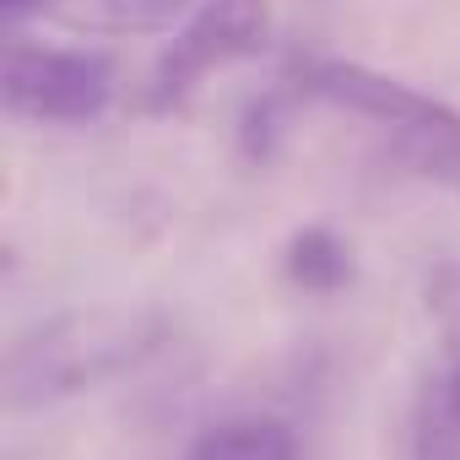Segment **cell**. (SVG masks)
<instances>
[{"label": "cell", "instance_id": "1", "mask_svg": "<svg viewBox=\"0 0 460 460\" xmlns=\"http://www.w3.org/2000/svg\"><path fill=\"white\" fill-rule=\"evenodd\" d=\"M163 341H168V314L146 304L55 314L12 341L6 363H0V401H6V411H39V406L71 401L82 390H98L130 374Z\"/></svg>", "mask_w": 460, "mask_h": 460}, {"label": "cell", "instance_id": "2", "mask_svg": "<svg viewBox=\"0 0 460 460\" xmlns=\"http://www.w3.org/2000/svg\"><path fill=\"white\" fill-rule=\"evenodd\" d=\"M0 103L12 119L87 125L114 103V60L98 49H44L12 39L0 60Z\"/></svg>", "mask_w": 460, "mask_h": 460}, {"label": "cell", "instance_id": "3", "mask_svg": "<svg viewBox=\"0 0 460 460\" xmlns=\"http://www.w3.org/2000/svg\"><path fill=\"white\" fill-rule=\"evenodd\" d=\"M271 39V0H200L152 71V109H179L211 71L255 60Z\"/></svg>", "mask_w": 460, "mask_h": 460}, {"label": "cell", "instance_id": "4", "mask_svg": "<svg viewBox=\"0 0 460 460\" xmlns=\"http://www.w3.org/2000/svg\"><path fill=\"white\" fill-rule=\"evenodd\" d=\"M293 82L304 98H320L331 109H347L358 119H374L385 130H401V125H422L433 114H444L449 103L395 82V76H379L368 66H352V60H298L293 66Z\"/></svg>", "mask_w": 460, "mask_h": 460}, {"label": "cell", "instance_id": "5", "mask_svg": "<svg viewBox=\"0 0 460 460\" xmlns=\"http://www.w3.org/2000/svg\"><path fill=\"white\" fill-rule=\"evenodd\" d=\"M385 136H390V163L401 173L460 195V109H444L422 125H401Z\"/></svg>", "mask_w": 460, "mask_h": 460}, {"label": "cell", "instance_id": "6", "mask_svg": "<svg viewBox=\"0 0 460 460\" xmlns=\"http://www.w3.org/2000/svg\"><path fill=\"white\" fill-rule=\"evenodd\" d=\"M282 271L298 293H314V298H331L352 282V250L336 227L325 222H309L288 239V255H282Z\"/></svg>", "mask_w": 460, "mask_h": 460}, {"label": "cell", "instance_id": "7", "mask_svg": "<svg viewBox=\"0 0 460 460\" xmlns=\"http://www.w3.org/2000/svg\"><path fill=\"white\" fill-rule=\"evenodd\" d=\"M411 460H460V390L433 368L411 406Z\"/></svg>", "mask_w": 460, "mask_h": 460}, {"label": "cell", "instance_id": "8", "mask_svg": "<svg viewBox=\"0 0 460 460\" xmlns=\"http://www.w3.org/2000/svg\"><path fill=\"white\" fill-rule=\"evenodd\" d=\"M190 460H298V438L277 417H244V422H222L211 428Z\"/></svg>", "mask_w": 460, "mask_h": 460}, {"label": "cell", "instance_id": "9", "mask_svg": "<svg viewBox=\"0 0 460 460\" xmlns=\"http://www.w3.org/2000/svg\"><path fill=\"white\" fill-rule=\"evenodd\" d=\"M422 298H428V314L438 325V341H444V379L460 390V261H444L428 271L422 282Z\"/></svg>", "mask_w": 460, "mask_h": 460}, {"label": "cell", "instance_id": "10", "mask_svg": "<svg viewBox=\"0 0 460 460\" xmlns=\"http://www.w3.org/2000/svg\"><path fill=\"white\" fill-rule=\"evenodd\" d=\"M190 0H87L82 22L109 28V33H157L168 28Z\"/></svg>", "mask_w": 460, "mask_h": 460}, {"label": "cell", "instance_id": "11", "mask_svg": "<svg viewBox=\"0 0 460 460\" xmlns=\"http://www.w3.org/2000/svg\"><path fill=\"white\" fill-rule=\"evenodd\" d=\"M239 141H244V157H250V163H271V157H277V141H282V103H277V98L250 103Z\"/></svg>", "mask_w": 460, "mask_h": 460}, {"label": "cell", "instance_id": "12", "mask_svg": "<svg viewBox=\"0 0 460 460\" xmlns=\"http://www.w3.org/2000/svg\"><path fill=\"white\" fill-rule=\"evenodd\" d=\"M44 6H49V0H0V17L17 28L22 17H33V12H44Z\"/></svg>", "mask_w": 460, "mask_h": 460}]
</instances>
